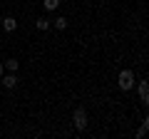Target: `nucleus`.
I'll return each instance as SVG.
<instances>
[{"label": "nucleus", "mask_w": 149, "mask_h": 139, "mask_svg": "<svg viewBox=\"0 0 149 139\" xmlns=\"http://www.w3.org/2000/svg\"><path fill=\"white\" fill-rule=\"evenodd\" d=\"M117 85H119V90L129 92V90L134 87V72H132V70H122L119 77H117Z\"/></svg>", "instance_id": "1"}, {"label": "nucleus", "mask_w": 149, "mask_h": 139, "mask_svg": "<svg viewBox=\"0 0 149 139\" xmlns=\"http://www.w3.org/2000/svg\"><path fill=\"white\" fill-rule=\"evenodd\" d=\"M17 82H20V80H17V75H15V72H10V75H3V85H5L8 90H15V87H17Z\"/></svg>", "instance_id": "3"}, {"label": "nucleus", "mask_w": 149, "mask_h": 139, "mask_svg": "<svg viewBox=\"0 0 149 139\" xmlns=\"http://www.w3.org/2000/svg\"><path fill=\"white\" fill-rule=\"evenodd\" d=\"M139 97H142V102H149V85L147 82H139Z\"/></svg>", "instance_id": "6"}, {"label": "nucleus", "mask_w": 149, "mask_h": 139, "mask_svg": "<svg viewBox=\"0 0 149 139\" xmlns=\"http://www.w3.org/2000/svg\"><path fill=\"white\" fill-rule=\"evenodd\" d=\"M35 27H37L40 32H45V30L50 27V20H47V17H37V20H35Z\"/></svg>", "instance_id": "7"}, {"label": "nucleus", "mask_w": 149, "mask_h": 139, "mask_svg": "<svg viewBox=\"0 0 149 139\" xmlns=\"http://www.w3.org/2000/svg\"><path fill=\"white\" fill-rule=\"evenodd\" d=\"M15 27H17V22H15V17H13V15L3 17V30H5V32H13Z\"/></svg>", "instance_id": "4"}, {"label": "nucleus", "mask_w": 149, "mask_h": 139, "mask_svg": "<svg viewBox=\"0 0 149 139\" xmlns=\"http://www.w3.org/2000/svg\"><path fill=\"white\" fill-rule=\"evenodd\" d=\"M147 129H149V119H147V117H144V119H142V127H139V129H137V139H142V137H144V134H147Z\"/></svg>", "instance_id": "8"}, {"label": "nucleus", "mask_w": 149, "mask_h": 139, "mask_svg": "<svg viewBox=\"0 0 149 139\" xmlns=\"http://www.w3.org/2000/svg\"><path fill=\"white\" fill-rule=\"evenodd\" d=\"M72 122H74V129H77V132H85L87 129V112L82 107H77L72 112Z\"/></svg>", "instance_id": "2"}, {"label": "nucleus", "mask_w": 149, "mask_h": 139, "mask_svg": "<svg viewBox=\"0 0 149 139\" xmlns=\"http://www.w3.org/2000/svg\"><path fill=\"white\" fill-rule=\"evenodd\" d=\"M57 8H60V0H45V10L52 13V10H57Z\"/></svg>", "instance_id": "9"}, {"label": "nucleus", "mask_w": 149, "mask_h": 139, "mask_svg": "<svg viewBox=\"0 0 149 139\" xmlns=\"http://www.w3.org/2000/svg\"><path fill=\"white\" fill-rule=\"evenodd\" d=\"M55 27L57 30H65L67 27V17H55Z\"/></svg>", "instance_id": "10"}, {"label": "nucleus", "mask_w": 149, "mask_h": 139, "mask_svg": "<svg viewBox=\"0 0 149 139\" xmlns=\"http://www.w3.org/2000/svg\"><path fill=\"white\" fill-rule=\"evenodd\" d=\"M3 67H5L8 72H17V67H20V62H17L15 57H10V60H5V65H3Z\"/></svg>", "instance_id": "5"}, {"label": "nucleus", "mask_w": 149, "mask_h": 139, "mask_svg": "<svg viewBox=\"0 0 149 139\" xmlns=\"http://www.w3.org/2000/svg\"><path fill=\"white\" fill-rule=\"evenodd\" d=\"M3 72H5V67H3V62H0V77H3Z\"/></svg>", "instance_id": "11"}]
</instances>
